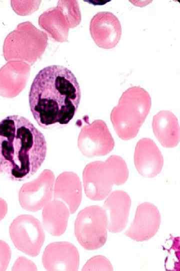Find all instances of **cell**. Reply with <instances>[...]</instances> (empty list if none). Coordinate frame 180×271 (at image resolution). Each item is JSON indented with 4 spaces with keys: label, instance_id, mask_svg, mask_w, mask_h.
<instances>
[{
    "label": "cell",
    "instance_id": "cell-15",
    "mask_svg": "<svg viewBox=\"0 0 180 271\" xmlns=\"http://www.w3.org/2000/svg\"><path fill=\"white\" fill-rule=\"evenodd\" d=\"M54 198L64 202L70 213H74L80 204L82 198L80 180L76 175L66 172L60 176L56 184Z\"/></svg>",
    "mask_w": 180,
    "mask_h": 271
},
{
    "label": "cell",
    "instance_id": "cell-9",
    "mask_svg": "<svg viewBox=\"0 0 180 271\" xmlns=\"http://www.w3.org/2000/svg\"><path fill=\"white\" fill-rule=\"evenodd\" d=\"M47 270H77L80 263L78 249L68 242H55L46 246L42 257Z\"/></svg>",
    "mask_w": 180,
    "mask_h": 271
},
{
    "label": "cell",
    "instance_id": "cell-19",
    "mask_svg": "<svg viewBox=\"0 0 180 271\" xmlns=\"http://www.w3.org/2000/svg\"><path fill=\"white\" fill-rule=\"evenodd\" d=\"M36 264L26 257H19L15 261L12 267V270H36Z\"/></svg>",
    "mask_w": 180,
    "mask_h": 271
},
{
    "label": "cell",
    "instance_id": "cell-1",
    "mask_svg": "<svg viewBox=\"0 0 180 271\" xmlns=\"http://www.w3.org/2000/svg\"><path fill=\"white\" fill-rule=\"evenodd\" d=\"M80 98L74 75L67 68L56 65L38 73L28 94L30 111L43 128L68 123L78 110Z\"/></svg>",
    "mask_w": 180,
    "mask_h": 271
},
{
    "label": "cell",
    "instance_id": "cell-7",
    "mask_svg": "<svg viewBox=\"0 0 180 271\" xmlns=\"http://www.w3.org/2000/svg\"><path fill=\"white\" fill-rule=\"evenodd\" d=\"M78 146L88 157L102 156L113 150L114 142L106 122L96 120L82 129Z\"/></svg>",
    "mask_w": 180,
    "mask_h": 271
},
{
    "label": "cell",
    "instance_id": "cell-8",
    "mask_svg": "<svg viewBox=\"0 0 180 271\" xmlns=\"http://www.w3.org/2000/svg\"><path fill=\"white\" fill-rule=\"evenodd\" d=\"M160 221V214L154 205L149 202L141 203L138 206L133 222L125 234L136 241L148 240L156 233Z\"/></svg>",
    "mask_w": 180,
    "mask_h": 271
},
{
    "label": "cell",
    "instance_id": "cell-4",
    "mask_svg": "<svg viewBox=\"0 0 180 271\" xmlns=\"http://www.w3.org/2000/svg\"><path fill=\"white\" fill-rule=\"evenodd\" d=\"M128 177L126 164L118 156H110L104 162L91 163L83 173L86 194L92 200H102L110 194L114 185L124 184Z\"/></svg>",
    "mask_w": 180,
    "mask_h": 271
},
{
    "label": "cell",
    "instance_id": "cell-18",
    "mask_svg": "<svg viewBox=\"0 0 180 271\" xmlns=\"http://www.w3.org/2000/svg\"><path fill=\"white\" fill-rule=\"evenodd\" d=\"M11 257V250L9 245L0 240V270L6 269Z\"/></svg>",
    "mask_w": 180,
    "mask_h": 271
},
{
    "label": "cell",
    "instance_id": "cell-20",
    "mask_svg": "<svg viewBox=\"0 0 180 271\" xmlns=\"http://www.w3.org/2000/svg\"><path fill=\"white\" fill-rule=\"evenodd\" d=\"M8 211V205L6 201L0 198V221L6 216Z\"/></svg>",
    "mask_w": 180,
    "mask_h": 271
},
{
    "label": "cell",
    "instance_id": "cell-6",
    "mask_svg": "<svg viewBox=\"0 0 180 271\" xmlns=\"http://www.w3.org/2000/svg\"><path fill=\"white\" fill-rule=\"evenodd\" d=\"M10 238L17 249L30 256H37L44 241V233L38 219L24 214L16 217L9 229Z\"/></svg>",
    "mask_w": 180,
    "mask_h": 271
},
{
    "label": "cell",
    "instance_id": "cell-14",
    "mask_svg": "<svg viewBox=\"0 0 180 271\" xmlns=\"http://www.w3.org/2000/svg\"><path fill=\"white\" fill-rule=\"evenodd\" d=\"M152 126L155 137L163 147L171 148L178 145L180 126L173 113L168 110L158 112L153 117Z\"/></svg>",
    "mask_w": 180,
    "mask_h": 271
},
{
    "label": "cell",
    "instance_id": "cell-16",
    "mask_svg": "<svg viewBox=\"0 0 180 271\" xmlns=\"http://www.w3.org/2000/svg\"><path fill=\"white\" fill-rule=\"evenodd\" d=\"M42 220L44 229L53 236H60L66 231L70 210L64 203L50 200L42 208Z\"/></svg>",
    "mask_w": 180,
    "mask_h": 271
},
{
    "label": "cell",
    "instance_id": "cell-10",
    "mask_svg": "<svg viewBox=\"0 0 180 271\" xmlns=\"http://www.w3.org/2000/svg\"><path fill=\"white\" fill-rule=\"evenodd\" d=\"M90 32L99 47L112 49L115 47L120 40L122 35L120 23L112 13L99 12L91 20Z\"/></svg>",
    "mask_w": 180,
    "mask_h": 271
},
{
    "label": "cell",
    "instance_id": "cell-5",
    "mask_svg": "<svg viewBox=\"0 0 180 271\" xmlns=\"http://www.w3.org/2000/svg\"><path fill=\"white\" fill-rule=\"evenodd\" d=\"M108 219L103 207L90 206L78 214L74 233L80 244L87 250L102 247L107 239Z\"/></svg>",
    "mask_w": 180,
    "mask_h": 271
},
{
    "label": "cell",
    "instance_id": "cell-13",
    "mask_svg": "<svg viewBox=\"0 0 180 271\" xmlns=\"http://www.w3.org/2000/svg\"><path fill=\"white\" fill-rule=\"evenodd\" d=\"M103 208L108 219V229L118 233L126 227L131 205L129 195L122 190L110 192L106 198Z\"/></svg>",
    "mask_w": 180,
    "mask_h": 271
},
{
    "label": "cell",
    "instance_id": "cell-17",
    "mask_svg": "<svg viewBox=\"0 0 180 271\" xmlns=\"http://www.w3.org/2000/svg\"><path fill=\"white\" fill-rule=\"evenodd\" d=\"M82 270H112L113 267L110 260L102 255L94 256L87 261Z\"/></svg>",
    "mask_w": 180,
    "mask_h": 271
},
{
    "label": "cell",
    "instance_id": "cell-3",
    "mask_svg": "<svg viewBox=\"0 0 180 271\" xmlns=\"http://www.w3.org/2000/svg\"><path fill=\"white\" fill-rule=\"evenodd\" d=\"M151 104L150 94L140 87H130L122 93L110 113L111 121L119 138L129 140L136 136Z\"/></svg>",
    "mask_w": 180,
    "mask_h": 271
},
{
    "label": "cell",
    "instance_id": "cell-12",
    "mask_svg": "<svg viewBox=\"0 0 180 271\" xmlns=\"http://www.w3.org/2000/svg\"><path fill=\"white\" fill-rule=\"evenodd\" d=\"M134 163L142 176L152 178L161 172L164 159L154 141L150 138H142L138 141L136 146Z\"/></svg>",
    "mask_w": 180,
    "mask_h": 271
},
{
    "label": "cell",
    "instance_id": "cell-11",
    "mask_svg": "<svg viewBox=\"0 0 180 271\" xmlns=\"http://www.w3.org/2000/svg\"><path fill=\"white\" fill-rule=\"evenodd\" d=\"M52 182L51 173L44 172L36 181L24 185L18 195L19 202L22 207L32 212L42 209L51 200Z\"/></svg>",
    "mask_w": 180,
    "mask_h": 271
},
{
    "label": "cell",
    "instance_id": "cell-2",
    "mask_svg": "<svg viewBox=\"0 0 180 271\" xmlns=\"http://www.w3.org/2000/svg\"><path fill=\"white\" fill-rule=\"evenodd\" d=\"M46 151L44 134L26 118L12 115L0 121V174L26 180L40 169Z\"/></svg>",
    "mask_w": 180,
    "mask_h": 271
}]
</instances>
